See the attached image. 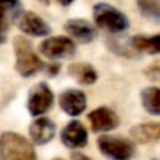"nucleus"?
<instances>
[{"label": "nucleus", "instance_id": "24", "mask_svg": "<svg viewBox=\"0 0 160 160\" xmlns=\"http://www.w3.org/2000/svg\"><path fill=\"white\" fill-rule=\"evenodd\" d=\"M152 160H159V159H152Z\"/></svg>", "mask_w": 160, "mask_h": 160}, {"label": "nucleus", "instance_id": "21", "mask_svg": "<svg viewBox=\"0 0 160 160\" xmlns=\"http://www.w3.org/2000/svg\"><path fill=\"white\" fill-rule=\"evenodd\" d=\"M70 160H93V159H90L88 156H86L82 152H73L70 155Z\"/></svg>", "mask_w": 160, "mask_h": 160}, {"label": "nucleus", "instance_id": "13", "mask_svg": "<svg viewBox=\"0 0 160 160\" xmlns=\"http://www.w3.org/2000/svg\"><path fill=\"white\" fill-rule=\"evenodd\" d=\"M65 31L72 37V39L82 44H88L97 37V31L90 21L84 18H70L65 22Z\"/></svg>", "mask_w": 160, "mask_h": 160}, {"label": "nucleus", "instance_id": "20", "mask_svg": "<svg viewBox=\"0 0 160 160\" xmlns=\"http://www.w3.org/2000/svg\"><path fill=\"white\" fill-rule=\"evenodd\" d=\"M59 72H61V65L59 63H49L45 66V73H47L48 76H51V78L56 76Z\"/></svg>", "mask_w": 160, "mask_h": 160}, {"label": "nucleus", "instance_id": "11", "mask_svg": "<svg viewBox=\"0 0 160 160\" xmlns=\"http://www.w3.org/2000/svg\"><path fill=\"white\" fill-rule=\"evenodd\" d=\"M61 141L69 149H82L88 142V133L84 125L79 121H70L61 131Z\"/></svg>", "mask_w": 160, "mask_h": 160}, {"label": "nucleus", "instance_id": "6", "mask_svg": "<svg viewBox=\"0 0 160 160\" xmlns=\"http://www.w3.org/2000/svg\"><path fill=\"white\" fill-rule=\"evenodd\" d=\"M39 52L51 61L69 59L76 55V44L72 38L65 35L49 37L41 42Z\"/></svg>", "mask_w": 160, "mask_h": 160}, {"label": "nucleus", "instance_id": "22", "mask_svg": "<svg viewBox=\"0 0 160 160\" xmlns=\"http://www.w3.org/2000/svg\"><path fill=\"white\" fill-rule=\"evenodd\" d=\"M58 4H61V6H63V7H68V6H70L75 0H55Z\"/></svg>", "mask_w": 160, "mask_h": 160}, {"label": "nucleus", "instance_id": "15", "mask_svg": "<svg viewBox=\"0 0 160 160\" xmlns=\"http://www.w3.org/2000/svg\"><path fill=\"white\" fill-rule=\"evenodd\" d=\"M68 73L83 86H91L98 79V73L94 69V66L90 63H86V62L72 63L68 68Z\"/></svg>", "mask_w": 160, "mask_h": 160}, {"label": "nucleus", "instance_id": "8", "mask_svg": "<svg viewBox=\"0 0 160 160\" xmlns=\"http://www.w3.org/2000/svg\"><path fill=\"white\" fill-rule=\"evenodd\" d=\"M91 131L96 133H107L119 125V117L110 107H98L87 115Z\"/></svg>", "mask_w": 160, "mask_h": 160}, {"label": "nucleus", "instance_id": "7", "mask_svg": "<svg viewBox=\"0 0 160 160\" xmlns=\"http://www.w3.org/2000/svg\"><path fill=\"white\" fill-rule=\"evenodd\" d=\"M22 14V4L20 0H0V45L8 38L11 25Z\"/></svg>", "mask_w": 160, "mask_h": 160}, {"label": "nucleus", "instance_id": "12", "mask_svg": "<svg viewBox=\"0 0 160 160\" xmlns=\"http://www.w3.org/2000/svg\"><path fill=\"white\" fill-rule=\"evenodd\" d=\"M28 132H30V138L32 143L47 145L55 138L56 127L52 119L47 118V117H38L31 122Z\"/></svg>", "mask_w": 160, "mask_h": 160}, {"label": "nucleus", "instance_id": "3", "mask_svg": "<svg viewBox=\"0 0 160 160\" xmlns=\"http://www.w3.org/2000/svg\"><path fill=\"white\" fill-rule=\"evenodd\" d=\"M93 20L100 30L110 34H119L129 28V18L121 10L108 3L94 4Z\"/></svg>", "mask_w": 160, "mask_h": 160}, {"label": "nucleus", "instance_id": "5", "mask_svg": "<svg viewBox=\"0 0 160 160\" xmlns=\"http://www.w3.org/2000/svg\"><path fill=\"white\" fill-rule=\"evenodd\" d=\"M55 96L45 82L32 86L27 97V110L32 117H41L52 108Z\"/></svg>", "mask_w": 160, "mask_h": 160}, {"label": "nucleus", "instance_id": "19", "mask_svg": "<svg viewBox=\"0 0 160 160\" xmlns=\"http://www.w3.org/2000/svg\"><path fill=\"white\" fill-rule=\"evenodd\" d=\"M146 75L149 76L150 80L160 83V66H152L150 69L146 70Z\"/></svg>", "mask_w": 160, "mask_h": 160}, {"label": "nucleus", "instance_id": "23", "mask_svg": "<svg viewBox=\"0 0 160 160\" xmlns=\"http://www.w3.org/2000/svg\"><path fill=\"white\" fill-rule=\"evenodd\" d=\"M52 160H63V159H52Z\"/></svg>", "mask_w": 160, "mask_h": 160}, {"label": "nucleus", "instance_id": "18", "mask_svg": "<svg viewBox=\"0 0 160 160\" xmlns=\"http://www.w3.org/2000/svg\"><path fill=\"white\" fill-rule=\"evenodd\" d=\"M136 6L142 17L160 24V0H136Z\"/></svg>", "mask_w": 160, "mask_h": 160}, {"label": "nucleus", "instance_id": "2", "mask_svg": "<svg viewBox=\"0 0 160 160\" xmlns=\"http://www.w3.org/2000/svg\"><path fill=\"white\" fill-rule=\"evenodd\" d=\"M0 160H37L34 143L17 132L0 135Z\"/></svg>", "mask_w": 160, "mask_h": 160}, {"label": "nucleus", "instance_id": "9", "mask_svg": "<svg viewBox=\"0 0 160 160\" xmlns=\"http://www.w3.org/2000/svg\"><path fill=\"white\" fill-rule=\"evenodd\" d=\"M61 110L69 117H78L83 114L87 107V97L84 91L79 88H66L58 97Z\"/></svg>", "mask_w": 160, "mask_h": 160}, {"label": "nucleus", "instance_id": "10", "mask_svg": "<svg viewBox=\"0 0 160 160\" xmlns=\"http://www.w3.org/2000/svg\"><path fill=\"white\" fill-rule=\"evenodd\" d=\"M17 25L21 32L30 37H47L52 31L51 25L41 16L32 11H22L17 20Z\"/></svg>", "mask_w": 160, "mask_h": 160}, {"label": "nucleus", "instance_id": "4", "mask_svg": "<svg viewBox=\"0 0 160 160\" xmlns=\"http://www.w3.org/2000/svg\"><path fill=\"white\" fill-rule=\"evenodd\" d=\"M97 148L108 160H132L135 156V143L122 136L101 135L97 139Z\"/></svg>", "mask_w": 160, "mask_h": 160}, {"label": "nucleus", "instance_id": "1", "mask_svg": "<svg viewBox=\"0 0 160 160\" xmlns=\"http://www.w3.org/2000/svg\"><path fill=\"white\" fill-rule=\"evenodd\" d=\"M13 49L16 55V68L17 73L22 78H32L41 70H45L47 65L41 61L35 53L31 42L22 35H17L13 39Z\"/></svg>", "mask_w": 160, "mask_h": 160}, {"label": "nucleus", "instance_id": "17", "mask_svg": "<svg viewBox=\"0 0 160 160\" xmlns=\"http://www.w3.org/2000/svg\"><path fill=\"white\" fill-rule=\"evenodd\" d=\"M141 102L148 114L160 117V87L158 86L145 87L141 91Z\"/></svg>", "mask_w": 160, "mask_h": 160}, {"label": "nucleus", "instance_id": "16", "mask_svg": "<svg viewBox=\"0 0 160 160\" xmlns=\"http://www.w3.org/2000/svg\"><path fill=\"white\" fill-rule=\"evenodd\" d=\"M131 45L136 53L160 55V34L152 37L136 35L131 38Z\"/></svg>", "mask_w": 160, "mask_h": 160}, {"label": "nucleus", "instance_id": "14", "mask_svg": "<svg viewBox=\"0 0 160 160\" xmlns=\"http://www.w3.org/2000/svg\"><path fill=\"white\" fill-rule=\"evenodd\" d=\"M131 141L133 143H150L160 139V122H142L131 128Z\"/></svg>", "mask_w": 160, "mask_h": 160}]
</instances>
